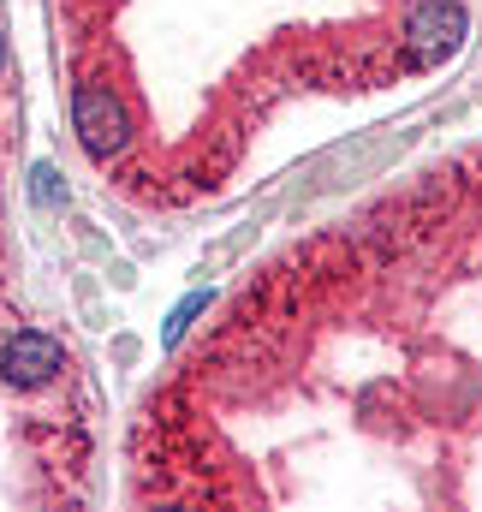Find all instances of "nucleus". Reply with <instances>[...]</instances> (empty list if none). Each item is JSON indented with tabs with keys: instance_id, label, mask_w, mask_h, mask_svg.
<instances>
[{
	"instance_id": "nucleus-1",
	"label": "nucleus",
	"mask_w": 482,
	"mask_h": 512,
	"mask_svg": "<svg viewBox=\"0 0 482 512\" xmlns=\"http://www.w3.org/2000/svg\"><path fill=\"white\" fill-rule=\"evenodd\" d=\"M72 131H78V143L96 155V161H114L131 149V114H125V96L114 84H102V78H78L72 84Z\"/></svg>"
},
{
	"instance_id": "nucleus-2",
	"label": "nucleus",
	"mask_w": 482,
	"mask_h": 512,
	"mask_svg": "<svg viewBox=\"0 0 482 512\" xmlns=\"http://www.w3.org/2000/svg\"><path fill=\"white\" fill-rule=\"evenodd\" d=\"M459 42H465V12H459V0H417V6H411V18H405V54H411L417 72L453 60Z\"/></svg>"
},
{
	"instance_id": "nucleus-3",
	"label": "nucleus",
	"mask_w": 482,
	"mask_h": 512,
	"mask_svg": "<svg viewBox=\"0 0 482 512\" xmlns=\"http://www.w3.org/2000/svg\"><path fill=\"white\" fill-rule=\"evenodd\" d=\"M66 370V352H60V340H48V334H12L6 340V352H0V376L12 387H42L54 382Z\"/></svg>"
},
{
	"instance_id": "nucleus-4",
	"label": "nucleus",
	"mask_w": 482,
	"mask_h": 512,
	"mask_svg": "<svg viewBox=\"0 0 482 512\" xmlns=\"http://www.w3.org/2000/svg\"><path fill=\"white\" fill-rule=\"evenodd\" d=\"M30 179H36V203H48V209H54V203H66V185H60V173H54L48 161H42Z\"/></svg>"
},
{
	"instance_id": "nucleus-5",
	"label": "nucleus",
	"mask_w": 482,
	"mask_h": 512,
	"mask_svg": "<svg viewBox=\"0 0 482 512\" xmlns=\"http://www.w3.org/2000/svg\"><path fill=\"white\" fill-rule=\"evenodd\" d=\"M197 310H203V292H191V298H185V304H179V310H173V322H167V346H173V340H179V334H185V322H191V316H197Z\"/></svg>"
},
{
	"instance_id": "nucleus-6",
	"label": "nucleus",
	"mask_w": 482,
	"mask_h": 512,
	"mask_svg": "<svg viewBox=\"0 0 482 512\" xmlns=\"http://www.w3.org/2000/svg\"><path fill=\"white\" fill-rule=\"evenodd\" d=\"M0 66H6V36H0Z\"/></svg>"
}]
</instances>
